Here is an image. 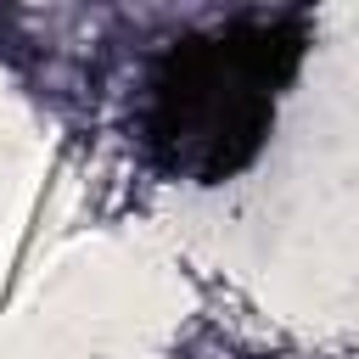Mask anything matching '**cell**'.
<instances>
[{
  "label": "cell",
  "instance_id": "cell-1",
  "mask_svg": "<svg viewBox=\"0 0 359 359\" xmlns=\"http://www.w3.org/2000/svg\"><path fill=\"white\" fill-rule=\"evenodd\" d=\"M309 50L303 17H241L213 34H185L163 50L146 84L140 146L151 168L196 185L236 180L269 140L275 95Z\"/></svg>",
  "mask_w": 359,
  "mask_h": 359
}]
</instances>
